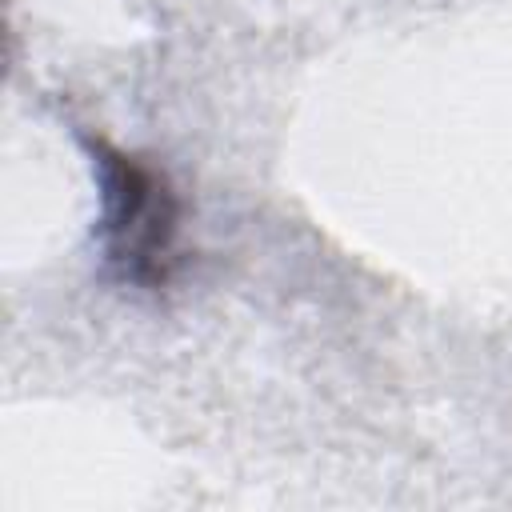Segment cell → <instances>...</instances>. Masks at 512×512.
Wrapping results in <instances>:
<instances>
[{"label": "cell", "instance_id": "obj_1", "mask_svg": "<svg viewBox=\"0 0 512 512\" xmlns=\"http://www.w3.org/2000/svg\"><path fill=\"white\" fill-rule=\"evenodd\" d=\"M100 188V248L124 284H164L176 244V196L156 168L136 156L88 140Z\"/></svg>", "mask_w": 512, "mask_h": 512}]
</instances>
